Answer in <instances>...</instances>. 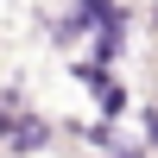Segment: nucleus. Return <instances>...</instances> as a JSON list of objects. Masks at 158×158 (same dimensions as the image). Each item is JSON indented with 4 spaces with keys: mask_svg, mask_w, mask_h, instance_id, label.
<instances>
[{
    "mask_svg": "<svg viewBox=\"0 0 158 158\" xmlns=\"http://www.w3.org/2000/svg\"><path fill=\"white\" fill-rule=\"evenodd\" d=\"M32 146H44V127H38V120H25V127H19V152H32Z\"/></svg>",
    "mask_w": 158,
    "mask_h": 158,
    "instance_id": "obj_1",
    "label": "nucleus"
}]
</instances>
